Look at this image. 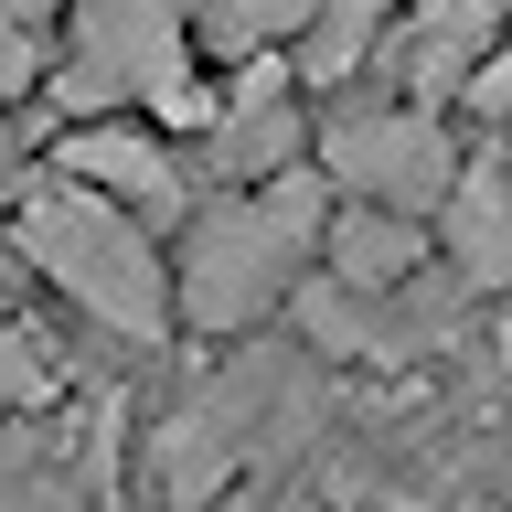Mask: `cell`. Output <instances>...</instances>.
I'll use <instances>...</instances> for the list:
<instances>
[{
  "label": "cell",
  "mask_w": 512,
  "mask_h": 512,
  "mask_svg": "<svg viewBox=\"0 0 512 512\" xmlns=\"http://www.w3.org/2000/svg\"><path fill=\"white\" fill-rule=\"evenodd\" d=\"M320 214H331V182L310 160L246 192H192V214L160 235L171 246V331H192V342L267 331L320 246Z\"/></svg>",
  "instance_id": "obj_1"
},
{
  "label": "cell",
  "mask_w": 512,
  "mask_h": 512,
  "mask_svg": "<svg viewBox=\"0 0 512 512\" xmlns=\"http://www.w3.org/2000/svg\"><path fill=\"white\" fill-rule=\"evenodd\" d=\"M0 224H11V256L64 310H86L118 342H171V246H160V224H139L128 203L86 192L75 171H43V160H32L22 203Z\"/></svg>",
  "instance_id": "obj_2"
},
{
  "label": "cell",
  "mask_w": 512,
  "mask_h": 512,
  "mask_svg": "<svg viewBox=\"0 0 512 512\" xmlns=\"http://www.w3.org/2000/svg\"><path fill=\"white\" fill-rule=\"evenodd\" d=\"M459 128L416 96H331L310 107V171L342 203H384V214H438V192L459 182Z\"/></svg>",
  "instance_id": "obj_3"
},
{
  "label": "cell",
  "mask_w": 512,
  "mask_h": 512,
  "mask_svg": "<svg viewBox=\"0 0 512 512\" xmlns=\"http://www.w3.org/2000/svg\"><path fill=\"white\" fill-rule=\"evenodd\" d=\"M192 150V182L203 192H246V182H278L310 160V96L288 75V54H256L235 64V86H214V118L182 139Z\"/></svg>",
  "instance_id": "obj_4"
},
{
  "label": "cell",
  "mask_w": 512,
  "mask_h": 512,
  "mask_svg": "<svg viewBox=\"0 0 512 512\" xmlns=\"http://www.w3.org/2000/svg\"><path fill=\"white\" fill-rule=\"evenodd\" d=\"M43 171H75L86 192H107V203H128L139 224H171L192 214V150L171 139L160 118H139V107H107V118H64L54 128V150H43Z\"/></svg>",
  "instance_id": "obj_5"
},
{
  "label": "cell",
  "mask_w": 512,
  "mask_h": 512,
  "mask_svg": "<svg viewBox=\"0 0 512 512\" xmlns=\"http://www.w3.org/2000/svg\"><path fill=\"white\" fill-rule=\"evenodd\" d=\"M406 299H416V288L374 299V288H342L331 267H299V288H288L278 331L310 352V363H331V374H384V363H416V352L438 342V331H427Z\"/></svg>",
  "instance_id": "obj_6"
},
{
  "label": "cell",
  "mask_w": 512,
  "mask_h": 512,
  "mask_svg": "<svg viewBox=\"0 0 512 512\" xmlns=\"http://www.w3.org/2000/svg\"><path fill=\"white\" fill-rule=\"evenodd\" d=\"M512 0H395V22H384L374 64L395 75V96H416V107H448V96L470 86V64L502 43Z\"/></svg>",
  "instance_id": "obj_7"
},
{
  "label": "cell",
  "mask_w": 512,
  "mask_h": 512,
  "mask_svg": "<svg viewBox=\"0 0 512 512\" xmlns=\"http://www.w3.org/2000/svg\"><path fill=\"white\" fill-rule=\"evenodd\" d=\"M235 480H256V459H246V427L224 416V395H214V384L171 395L160 427H150V491H160V512H214Z\"/></svg>",
  "instance_id": "obj_8"
},
{
  "label": "cell",
  "mask_w": 512,
  "mask_h": 512,
  "mask_svg": "<svg viewBox=\"0 0 512 512\" xmlns=\"http://www.w3.org/2000/svg\"><path fill=\"white\" fill-rule=\"evenodd\" d=\"M427 246H438L459 299H502L512 288V160H480V150L459 160V182L427 214Z\"/></svg>",
  "instance_id": "obj_9"
},
{
  "label": "cell",
  "mask_w": 512,
  "mask_h": 512,
  "mask_svg": "<svg viewBox=\"0 0 512 512\" xmlns=\"http://www.w3.org/2000/svg\"><path fill=\"white\" fill-rule=\"evenodd\" d=\"M310 267H331L342 288H374V299H395V288H416L427 267H438V246H427V214H384V203H342V192H331Z\"/></svg>",
  "instance_id": "obj_10"
},
{
  "label": "cell",
  "mask_w": 512,
  "mask_h": 512,
  "mask_svg": "<svg viewBox=\"0 0 512 512\" xmlns=\"http://www.w3.org/2000/svg\"><path fill=\"white\" fill-rule=\"evenodd\" d=\"M310 22V0H182V32L203 64H256V54H288Z\"/></svg>",
  "instance_id": "obj_11"
},
{
  "label": "cell",
  "mask_w": 512,
  "mask_h": 512,
  "mask_svg": "<svg viewBox=\"0 0 512 512\" xmlns=\"http://www.w3.org/2000/svg\"><path fill=\"white\" fill-rule=\"evenodd\" d=\"M64 395V374H54V352L32 342L22 320H11V299H0V416H43Z\"/></svg>",
  "instance_id": "obj_12"
},
{
  "label": "cell",
  "mask_w": 512,
  "mask_h": 512,
  "mask_svg": "<svg viewBox=\"0 0 512 512\" xmlns=\"http://www.w3.org/2000/svg\"><path fill=\"white\" fill-rule=\"evenodd\" d=\"M22 182H32V150H22V118L0 107V214L22 203Z\"/></svg>",
  "instance_id": "obj_13"
},
{
  "label": "cell",
  "mask_w": 512,
  "mask_h": 512,
  "mask_svg": "<svg viewBox=\"0 0 512 512\" xmlns=\"http://www.w3.org/2000/svg\"><path fill=\"white\" fill-rule=\"evenodd\" d=\"M0 11H11V22H54L64 0H0Z\"/></svg>",
  "instance_id": "obj_14"
}]
</instances>
